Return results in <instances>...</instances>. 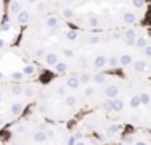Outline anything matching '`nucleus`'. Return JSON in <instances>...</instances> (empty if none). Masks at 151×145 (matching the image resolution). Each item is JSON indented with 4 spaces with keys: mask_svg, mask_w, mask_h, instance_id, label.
<instances>
[{
    "mask_svg": "<svg viewBox=\"0 0 151 145\" xmlns=\"http://www.w3.org/2000/svg\"><path fill=\"white\" fill-rule=\"evenodd\" d=\"M5 132L6 145H76L69 124L48 121L31 110Z\"/></svg>",
    "mask_w": 151,
    "mask_h": 145,
    "instance_id": "5",
    "label": "nucleus"
},
{
    "mask_svg": "<svg viewBox=\"0 0 151 145\" xmlns=\"http://www.w3.org/2000/svg\"><path fill=\"white\" fill-rule=\"evenodd\" d=\"M148 7V0H60L56 14L81 31L106 32L142 24Z\"/></svg>",
    "mask_w": 151,
    "mask_h": 145,
    "instance_id": "4",
    "label": "nucleus"
},
{
    "mask_svg": "<svg viewBox=\"0 0 151 145\" xmlns=\"http://www.w3.org/2000/svg\"><path fill=\"white\" fill-rule=\"evenodd\" d=\"M6 20V0H0V28Z\"/></svg>",
    "mask_w": 151,
    "mask_h": 145,
    "instance_id": "9",
    "label": "nucleus"
},
{
    "mask_svg": "<svg viewBox=\"0 0 151 145\" xmlns=\"http://www.w3.org/2000/svg\"><path fill=\"white\" fill-rule=\"evenodd\" d=\"M77 28L58 16L56 13L21 29L18 50L31 63L53 76H63L69 71Z\"/></svg>",
    "mask_w": 151,
    "mask_h": 145,
    "instance_id": "2",
    "label": "nucleus"
},
{
    "mask_svg": "<svg viewBox=\"0 0 151 145\" xmlns=\"http://www.w3.org/2000/svg\"><path fill=\"white\" fill-rule=\"evenodd\" d=\"M95 111L125 129L151 134V78L127 79L106 72Z\"/></svg>",
    "mask_w": 151,
    "mask_h": 145,
    "instance_id": "3",
    "label": "nucleus"
},
{
    "mask_svg": "<svg viewBox=\"0 0 151 145\" xmlns=\"http://www.w3.org/2000/svg\"><path fill=\"white\" fill-rule=\"evenodd\" d=\"M2 81H5V79H2V74H0V82H2Z\"/></svg>",
    "mask_w": 151,
    "mask_h": 145,
    "instance_id": "11",
    "label": "nucleus"
},
{
    "mask_svg": "<svg viewBox=\"0 0 151 145\" xmlns=\"http://www.w3.org/2000/svg\"><path fill=\"white\" fill-rule=\"evenodd\" d=\"M77 129L82 132V137H90L100 145H114L121 142L124 137L125 128L111 121L98 111H90L77 119Z\"/></svg>",
    "mask_w": 151,
    "mask_h": 145,
    "instance_id": "8",
    "label": "nucleus"
},
{
    "mask_svg": "<svg viewBox=\"0 0 151 145\" xmlns=\"http://www.w3.org/2000/svg\"><path fill=\"white\" fill-rule=\"evenodd\" d=\"M40 87V81L31 79H8L0 82V132L6 130L31 110Z\"/></svg>",
    "mask_w": 151,
    "mask_h": 145,
    "instance_id": "6",
    "label": "nucleus"
},
{
    "mask_svg": "<svg viewBox=\"0 0 151 145\" xmlns=\"http://www.w3.org/2000/svg\"><path fill=\"white\" fill-rule=\"evenodd\" d=\"M60 0H6V21L24 29L32 23L56 13Z\"/></svg>",
    "mask_w": 151,
    "mask_h": 145,
    "instance_id": "7",
    "label": "nucleus"
},
{
    "mask_svg": "<svg viewBox=\"0 0 151 145\" xmlns=\"http://www.w3.org/2000/svg\"><path fill=\"white\" fill-rule=\"evenodd\" d=\"M106 72L53 76L42 82L31 111L53 123L71 124L96 110Z\"/></svg>",
    "mask_w": 151,
    "mask_h": 145,
    "instance_id": "1",
    "label": "nucleus"
},
{
    "mask_svg": "<svg viewBox=\"0 0 151 145\" xmlns=\"http://www.w3.org/2000/svg\"><path fill=\"white\" fill-rule=\"evenodd\" d=\"M0 145H6L5 142H3V139H0Z\"/></svg>",
    "mask_w": 151,
    "mask_h": 145,
    "instance_id": "10",
    "label": "nucleus"
}]
</instances>
